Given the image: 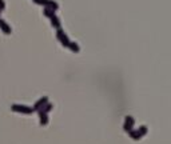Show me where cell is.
Here are the masks:
<instances>
[{
    "label": "cell",
    "mask_w": 171,
    "mask_h": 144,
    "mask_svg": "<svg viewBox=\"0 0 171 144\" xmlns=\"http://www.w3.org/2000/svg\"><path fill=\"white\" fill-rule=\"evenodd\" d=\"M44 103H47V97H42V99L35 104V109H39L40 106H44Z\"/></svg>",
    "instance_id": "5b68a950"
},
{
    "label": "cell",
    "mask_w": 171,
    "mask_h": 144,
    "mask_svg": "<svg viewBox=\"0 0 171 144\" xmlns=\"http://www.w3.org/2000/svg\"><path fill=\"white\" fill-rule=\"evenodd\" d=\"M138 132L141 133V136H143V135H146V133H147V127H146V125H142V127L138 130Z\"/></svg>",
    "instance_id": "8992f818"
},
{
    "label": "cell",
    "mask_w": 171,
    "mask_h": 144,
    "mask_svg": "<svg viewBox=\"0 0 171 144\" xmlns=\"http://www.w3.org/2000/svg\"><path fill=\"white\" fill-rule=\"evenodd\" d=\"M124 131L126 132H130V131L132 130V127H134V119L131 118V116H127L126 118V121H124Z\"/></svg>",
    "instance_id": "7a4b0ae2"
},
{
    "label": "cell",
    "mask_w": 171,
    "mask_h": 144,
    "mask_svg": "<svg viewBox=\"0 0 171 144\" xmlns=\"http://www.w3.org/2000/svg\"><path fill=\"white\" fill-rule=\"evenodd\" d=\"M35 2H36V3H39V4H44V5H47V7L52 8V10H58V7H59L56 3L54 2V0H35Z\"/></svg>",
    "instance_id": "6da1fadb"
},
{
    "label": "cell",
    "mask_w": 171,
    "mask_h": 144,
    "mask_svg": "<svg viewBox=\"0 0 171 144\" xmlns=\"http://www.w3.org/2000/svg\"><path fill=\"white\" fill-rule=\"evenodd\" d=\"M21 108H19V106H14V109L15 111H21V112H26V113H30L32 112V108H26L24 106H20Z\"/></svg>",
    "instance_id": "3957f363"
},
{
    "label": "cell",
    "mask_w": 171,
    "mask_h": 144,
    "mask_svg": "<svg viewBox=\"0 0 171 144\" xmlns=\"http://www.w3.org/2000/svg\"><path fill=\"white\" fill-rule=\"evenodd\" d=\"M51 24H52V26H55L56 28H59V27H60V21H59V19H58L56 16H55V15L51 17Z\"/></svg>",
    "instance_id": "277c9868"
}]
</instances>
